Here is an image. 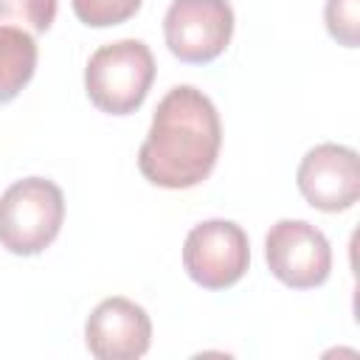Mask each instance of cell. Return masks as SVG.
I'll list each match as a JSON object with an SVG mask.
<instances>
[{
    "mask_svg": "<svg viewBox=\"0 0 360 360\" xmlns=\"http://www.w3.org/2000/svg\"><path fill=\"white\" fill-rule=\"evenodd\" d=\"M219 146L222 124L214 101L191 84H177L155 107L138 169L152 186L191 188L214 172Z\"/></svg>",
    "mask_w": 360,
    "mask_h": 360,
    "instance_id": "obj_1",
    "label": "cell"
},
{
    "mask_svg": "<svg viewBox=\"0 0 360 360\" xmlns=\"http://www.w3.org/2000/svg\"><path fill=\"white\" fill-rule=\"evenodd\" d=\"M155 82V56L141 39L101 45L84 68L87 98L107 115L135 112Z\"/></svg>",
    "mask_w": 360,
    "mask_h": 360,
    "instance_id": "obj_2",
    "label": "cell"
},
{
    "mask_svg": "<svg viewBox=\"0 0 360 360\" xmlns=\"http://www.w3.org/2000/svg\"><path fill=\"white\" fill-rule=\"evenodd\" d=\"M65 222V197L53 180L22 177L0 194V245L14 256H37Z\"/></svg>",
    "mask_w": 360,
    "mask_h": 360,
    "instance_id": "obj_3",
    "label": "cell"
},
{
    "mask_svg": "<svg viewBox=\"0 0 360 360\" xmlns=\"http://www.w3.org/2000/svg\"><path fill=\"white\" fill-rule=\"evenodd\" d=\"M250 264V242L242 225L231 219H205L183 242V267L205 290L233 287Z\"/></svg>",
    "mask_w": 360,
    "mask_h": 360,
    "instance_id": "obj_4",
    "label": "cell"
},
{
    "mask_svg": "<svg viewBox=\"0 0 360 360\" xmlns=\"http://www.w3.org/2000/svg\"><path fill=\"white\" fill-rule=\"evenodd\" d=\"M264 259L270 273L292 290L321 287L332 270L329 239L307 219H278L264 236Z\"/></svg>",
    "mask_w": 360,
    "mask_h": 360,
    "instance_id": "obj_5",
    "label": "cell"
},
{
    "mask_svg": "<svg viewBox=\"0 0 360 360\" xmlns=\"http://www.w3.org/2000/svg\"><path fill=\"white\" fill-rule=\"evenodd\" d=\"M163 37L180 62H214L233 37V8L228 0H172Z\"/></svg>",
    "mask_w": 360,
    "mask_h": 360,
    "instance_id": "obj_6",
    "label": "cell"
},
{
    "mask_svg": "<svg viewBox=\"0 0 360 360\" xmlns=\"http://www.w3.org/2000/svg\"><path fill=\"white\" fill-rule=\"evenodd\" d=\"M295 183L312 208L326 214L346 211L360 197L357 152L343 143H318L301 158Z\"/></svg>",
    "mask_w": 360,
    "mask_h": 360,
    "instance_id": "obj_7",
    "label": "cell"
},
{
    "mask_svg": "<svg viewBox=\"0 0 360 360\" xmlns=\"http://www.w3.org/2000/svg\"><path fill=\"white\" fill-rule=\"evenodd\" d=\"M84 343L98 360H138L149 352L152 321L141 304L112 295L87 315Z\"/></svg>",
    "mask_w": 360,
    "mask_h": 360,
    "instance_id": "obj_8",
    "label": "cell"
},
{
    "mask_svg": "<svg viewBox=\"0 0 360 360\" xmlns=\"http://www.w3.org/2000/svg\"><path fill=\"white\" fill-rule=\"evenodd\" d=\"M37 70V42L17 25H0V104L14 101Z\"/></svg>",
    "mask_w": 360,
    "mask_h": 360,
    "instance_id": "obj_9",
    "label": "cell"
},
{
    "mask_svg": "<svg viewBox=\"0 0 360 360\" xmlns=\"http://www.w3.org/2000/svg\"><path fill=\"white\" fill-rule=\"evenodd\" d=\"M73 14L90 28H107L127 22L138 14L141 0H70Z\"/></svg>",
    "mask_w": 360,
    "mask_h": 360,
    "instance_id": "obj_10",
    "label": "cell"
},
{
    "mask_svg": "<svg viewBox=\"0 0 360 360\" xmlns=\"http://www.w3.org/2000/svg\"><path fill=\"white\" fill-rule=\"evenodd\" d=\"M56 20V0H0V22H20L45 34Z\"/></svg>",
    "mask_w": 360,
    "mask_h": 360,
    "instance_id": "obj_11",
    "label": "cell"
},
{
    "mask_svg": "<svg viewBox=\"0 0 360 360\" xmlns=\"http://www.w3.org/2000/svg\"><path fill=\"white\" fill-rule=\"evenodd\" d=\"M323 20L326 31L332 34V39H338V45H360V0H326Z\"/></svg>",
    "mask_w": 360,
    "mask_h": 360,
    "instance_id": "obj_12",
    "label": "cell"
}]
</instances>
